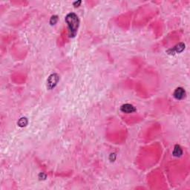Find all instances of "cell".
Returning a JSON list of instances; mask_svg holds the SVG:
<instances>
[{
    "instance_id": "cell-1",
    "label": "cell",
    "mask_w": 190,
    "mask_h": 190,
    "mask_svg": "<svg viewBox=\"0 0 190 190\" xmlns=\"http://www.w3.org/2000/svg\"><path fill=\"white\" fill-rule=\"evenodd\" d=\"M65 22L67 23L69 30V37H74L77 35L79 25V19L74 13H70L65 17Z\"/></svg>"
},
{
    "instance_id": "cell-2",
    "label": "cell",
    "mask_w": 190,
    "mask_h": 190,
    "mask_svg": "<svg viewBox=\"0 0 190 190\" xmlns=\"http://www.w3.org/2000/svg\"><path fill=\"white\" fill-rule=\"evenodd\" d=\"M60 80V77L58 74H52L49 76L47 79V88L48 90H52L57 85Z\"/></svg>"
},
{
    "instance_id": "cell-3",
    "label": "cell",
    "mask_w": 190,
    "mask_h": 190,
    "mask_svg": "<svg viewBox=\"0 0 190 190\" xmlns=\"http://www.w3.org/2000/svg\"><path fill=\"white\" fill-rule=\"evenodd\" d=\"M173 96L176 100H181L185 98L186 97V91L183 88H177L173 93Z\"/></svg>"
},
{
    "instance_id": "cell-4",
    "label": "cell",
    "mask_w": 190,
    "mask_h": 190,
    "mask_svg": "<svg viewBox=\"0 0 190 190\" xmlns=\"http://www.w3.org/2000/svg\"><path fill=\"white\" fill-rule=\"evenodd\" d=\"M185 48V45L184 43H180L178 45H175V47L169 49L167 51V53L169 54H179V53L182 52L183 51Z\"/></svg>"
},
{
    "instance_id": "cell-5",
    "label": "cell",
    "mask_w": 190,
    "mask_h": 190,
    "mask_svg": "<svg viewBox=\"0 0 190 190\" xmlns=\"http://www.w3.org/2000/svg\"><path fill=\"white\" fill-rule=\"evenodd\" d=\"M120 111L123 113L130 114L136 111V109L134 106L131 104H124L120 107Z\"/></svg>"
},
{
    "instance_id": "cell-6",
    "label": "cell",
    "mask_w": 190,
    "mask_h": 190,
    "mask_svg": "<svg viewBox=\"0 0 190 190\" xmlns=\"http://www.w3.org/2000/svg\"><path fill=\"white\" fill-rule=\"evenodd\" d=\"M183 154V150L182 149L180 148V145H176L175 146V149H174L173 151V155L175 156V157H180Z\"/></svg>"
},
{
    "instance_id": "cell-7",
    "label": "cell",
    "mask_w": 190,
    "mask_h": 190,
    "mask_svg": "<svg viewBox=\"0 0 190 190\" xmlns=\"http://www.w3.org/2000/svg\"><path fill=\"white\" fill-rule=\"evenodd\" d=\"M17 124H18L19 126L20 127H24L25 126H27L28 124V120L26 118H20L18 122H17Z\"/></svg>"
},
{
    "instance_id": "cell-8",
    "label": "cell",
    "mask_w": 190,
    "mask_h": 190,
    "mask_svg": "<svg viewBox=\"0 0 190 190\" xmlns=\"http://www.w3.org/2000/svg\"><path fill=\"white\" fill-rule=\"evenodd\" d=\"M58 21V17L57 16H53L52 17H51V19H50V23L51 25H55L56 22H57Z\"/></svg>"
},
{
    "instance_id": "cell-9",
    "label": "cell",
    "mask_w": 190,
    "mask_h": 190,
    "mask_svg": "<svg viewBox=\"0 0 190 190\" xmlns=\"http://www.w3.org/2000/svg\"><path fill=\"white\" fill-rule=\"evenodd\" d=\"M80 4H81V1H78V2H74V5L75 7L79 6V5Z\"/></svg>"
}]
</instances>
